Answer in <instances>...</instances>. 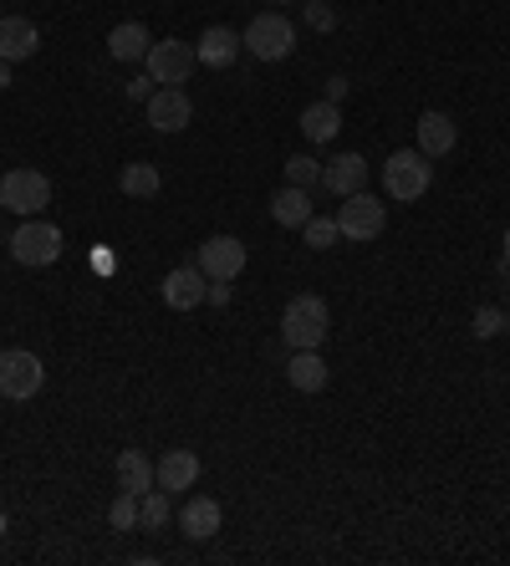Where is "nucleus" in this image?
Segmentation results:
<instances>
[{"label":"nucleus","instance_id":"obj_1","mask_svg":"<svg viewBox=\"0 0 510 566\" xmlns=\"http://www.w3.org/2000/svg\"><path fill=\"white\" fill-rule=\"evenodd\" d=\"M434 185V169L429 158L419 154V148H398V154H388V164H383V195L398 199V205H414V199H424Z\"/></svg>","mask_w":510,"mask_h":566},{"label":"nucleus","instance_id":"obj_29","mask_svg":"<svg viewBox=\"0 0 510 566\" xmlns=\"http://www.w3.org/2000/svg\"><path fill=\"white\" fill-rule=\"evenodd\" d=\"M500 327H506V316H500L496 306H480V312H475V327H470V332H475V337H496Z\"/></svg>","mask_w":510,"mask_h":566},{"label":"nucleus","instance_id":"obj_9","mask_svg":"<svg viewBox=\"0 0 510 566\" xmlns=\"http://www.w3.org/2000/svg\"><path fill=\"white\" fill-rule=\"evenodd\" d=\"M195 265L210 281H236L240 271H246V245H240L236 235H210V240H199Z\"/></svg>","mask_w":510,"mask_h":566},{"label":"nucleus","instance_id":"obj_36","mask_svg":"<svg viewBox=\"0 0 510 566\" xmlns=\"http://www.w3.org/2000/svg\"><path fill=\"white\" fill-rule=\"evenodd\" d=\"M506 327H510V316H506Z\"/></svg>","mask_w":510,"mask_h":566},{"label":"nucleus","instance_id":"obj_24","mask_svg":"<svg viewBox=\"0 0 510 566\" xmlns=\"http://www.w3.org/2000/svg\"><path fill=\"white\" fill-rule=\"evenodd\" d=\"M138 526L144 531H164L169 526V490H144L138 495Z\"/></svg>","mask_w":510,"mask_h":566},{"label":"nucleus","instance_id":"obj_10","mask_svg":"<svg viewBox=\"0 0 510 566\" xmlns=\"http://www.w3.org/2000/svg\"><path fill=\"white\" fill-rule=\"evenodd\" d=\"M205 296H210V276L199 265H179L164 276V306L169 312H195V306H205Z\"/></svg>","mask_w":510,"mask_h":566},{"label":"nucleus","instance_id":"obj_14","mask_svg":"<svg viewBox=\"0 0 510 566\" xmlns=\"http://www.w3.org/2000/svg\"><path fill=\"white\" fill-rule=\"evenodd\" d=\"M455 144H459V123L449 118V113H439V107L419 113V154L424 158H445Z\"/></svg>","mask_w":510,"mask_h":566},{"label":"nucleus","instance_id":"obj_31","mask_svg":"<svg viewBox=\"0 0 510 566\" xmlns=\"http://www.w3.org/2000/svg\"><path fill=\"white\" fill-rule=\"evenodd\" d=\"M205 302H215V306H230V286L225 281H210V296Z\"/></svg>","mask_w":510,"mask_h":566},{"label":"nucleus","instance_id":"obj_21","mask_svg":"<svg viewBox=\"0 0 510 566\" xmlns=\"http://www.w3.org/2000/svg\"><path fill=\"white\" fill-rule=\"evenodd\" d=\"M342 128V103H312V107H301V133L312 138V144H332Z\"/></svg>","mask_w":510,"mask_h":566},{"label":"nucleus","instance_id":"obj_32","mask_svg":"<svg viewBox=\"0 0 510 566\" xmlns=\"http://www.w3.org/2000/svg\"><path fill=\"white\" fill-rule=\"evenodd\" d=\"M342 97H347V82L332 77V82H327V103H342Z\"/></svg>","mask_w":510,"mask_h":566},{"label":"nucleus","instance_id":"obj_25","mask_svg":"<svg viewBox=\"0 0 510 566\" xmlns=\"http://www.w3.org/2000/svg\"><path fill=\"white\" fill-rule=\"evenodd\" d=\"M301 240H306L312 251H332L342 240V230H337V220H327V214H312V220L301 224Z\"/></svg>","mask_w":510,"mask_h":566},{"label":"nucleus","instance_id":"obj_6","mask_svg":"<svg viewBox=\"0 0 510 566\" xmlns=\"http://www.w3.org/2000/svg\"><path fill=\"white\" fill-rule=\"evenodd\" d=\"M0 205L11 214H41L46 205H52V179L41 169H11L6 179H0Z\"/></svg>","mask_w":510,"mask_h":566},{"label":"nucleus","instance_id":"obj_34","mask_svg":"<svg viewBox=\"0 0 510 566\" xmlns=\"http://www.w3.org/2000/svg\"><path fill=\"white\" fill-rule=\"evenodd\" d=\"M11 87V62H0V93Z\"/></svg>","mask_w":510,"mask_h":566},{"label":"nucleus","instance_id":"obj_27","mask_svg":"<svg viewBox=\"0 0 510 566\" xmlns=\"http://www.w3.org/2000/svg\"><path fill=\"white\" fill-rule=\"evenodd\" d=\"M107 521H113V531L138 526V495H133V490H118V501L107 505Z\"/></svg>","mask_w":510,"mask_h":566},{"label":"nucleus","instance_id":"obj_23","mask_svg":"<svg viewBox=\"0 0 510 566\" xmlns=\"http://www.w3.org/2000/svg\"><path fill=\"white\" fill-rule=\"evenodd\" d=\"M118 490H133V495L154 490V464H148L138 449H123L118 454Z\"/></svg>","mask_w":510,"mask_h":566},{"label":"nucleus","instance_id":"obj_17","mask_svg":"<svg viewBox=\"0 0 510 566\" xmlns=\"http://www.w3.org/2000/svg\"><path fill=\"white\" fill-rule=\"evenodd\" d=\"M240 52H246V41H240V31H230V27H210L195 41V56L205 66H230Z\"/></svg>","mask_w":510,"mask_h":566},{"label":"nucleus","instance_id":"obj_26","mask_svg":"<svg viewBox=\"0 0 510 566\" xmlns=\"http://www.w3.org/2000/svg\"><path fill=\"white\" fill-rule=\"evenodd\" d=\"M287 185H296V189H316V185H322V158H306V154L287 158Z\"/></svg>","mask_w":510,"mask_h":566},{"label":"nucleus","instance_id":"obj_4","mask_svg":"<svg viewBox=\"0 0 510 566\" xmlns=\"http://www.w3.org/2000/svg\"><path fill=\"white\" fill-rule=\"evenodd\" d=\"M46 388V368H41V357L27 353V347H6L0 353V398H11V403H27Z\"/></svg>","mask_w":510,"mask_h":566},{"label":"nucleus","instance_id":"obj_15","mask_svg":"<svg viewBox=\"0 0 510 566\" xmlns=\"http://www.w3.org/2000/svg\"><path fill=\"white\" fill-rule=\"evenodd\" d=\"M220 521H225V511H220V501H215V495H189V501H184V511H179V531L189 541H210L215 531H220Z\"/></svg>","mask_w":510,"mask_h":566},{"label":"nucleus","instance_id":"obj_33","mask_svg":"<svg viewBox=\"0 0 510 566\" xmlns=\"http://www.w3.org/2000/svg\"><path fill=\"white\" fill-rule=\"evenodd\" d=\"M500 265H510V230L500 235Z\"/></svg>","mask_w":510,"mask_h":566},{"label":"nucleus","instance_id":"obj_22","mask_svg":"<svg viewBox=\"0 0 510 566\" xmlns=\"http://www.w3.org/2000/svg\"><path fill=\"white\" fill-rule=\"evenodd\" d=\"M118 189H123L128 199H154L158 189H164V174H158L154 164H123Z\"/></svg>","mask_w":510,"mask_h":566},{"label":"nucleus","instance_id":"obj_7","mask_svg":"<svg viewBox=\"0 0 510 566\" xmlns=\"http://www.w3.org/2000/svg\"><path fill=\"white\" fill-rule=\"evenodd\" d=\"M383 224H388V210L378 205V195H367V189H357V195L342 199L337 210V230L342 240H353V245H363V240H378Z\"/></svg>","mask_w":510,"mask_h":566},{"label":"nucleus","instance_id":"obj_13","mask_svg":"<svg viewBox=\"0 0 510 566\" xmlns=\"http://www.w3.org/2000/svg\"><path fill=\"white\" fill-rule=\"evenodd\" d=\"M322 185H327L332 195H342V199L357 195V189H367V158L353 154V148L337 154L332 164H322Z\"/></svg>","mask_w":510,"mask_h":566},{"label":"nucleus","instance_id":"obj_20","mask_svg":"<svg viewBox=\"0 0 510 566\" xmlns=\"http://www.w3.org/2000/svg\"><path fill=\"white\" fill-rule=\"evenodd\" d=\"M287 378H291V388H296V394H322V388H327V363H322V353H316V347L291 353Z\"/></svg>","mask_w":510,"mask_h":566},{"label":"nucleus","instance_id":"obj_3","mask_svg":"<svg viewBox=\"0 0 510 566\" xmlns=\"http://www.w3.org/2000/svg\"><path fill=\"white\" fill-rule=\"evenodd\" d=\"M240 41H246V52L256 56V62H287V56L296 52V27H291L281 11H266L240 31Z\"/></svg>","mask_w":510,"mask_h":566},{"label":"nucleus","instance_id":"obj_19","mask_svg":"<svg viewBox=\"0 0 510 566\" xmlns=\"http://www.w3.org/2000/svg\"><path fill=\"white\" fill-rule=\"evenodd\" d=\"M312 189H296V185H287V189H275L271 195V220L275 224H287V230H301V224L312 220Z\"/></svg>","mask_w":510,"mask_h":566},{"label":"nucleus","instance_id":"obj_28","mask_svg":"<svg viewBox=\"0 0 510 566\" xmlns=\"http://www.w3.org/2000/svg\"><path fill=\"white\" fill-rule=\"evenodd\" d=\"M306 27H312V31H332V27H337V11H332L327 0H306Z\"/></svg>","mask_w":510,"mask_h":566},{"label":"nucleus","instance_id":"obj_16","mask_svg":"<svg viewBox=\"0 0 510 566\" xmlns=\"http://www.w3.org/2000/svg\"><path fill=\"white\" fill-rule=\"evenodd\" d=\"M199 480V454L195 449H169V454H164V460L154 464V485L158 490H189Z\"/></svg>","mask_w":510,"mask_h":566},{"label":"nucleus","instance_id":"obj_35","mask_svg":"<svg viewBox=\"0 0 510 566\" xmlns=\"http://www.w3.org/2000/svg\"><path fill=\"white\" fill-rule=\"evenodd\" d=\"M0 536H6V511H0Z\"/></svg>","mask_w":510,"mask_h":566},{"label":"nucleus","instance_id":"obj_30","mask_svg":"<svg viewBox=\"0 0 510 566\" xmlns=\"http://www.w3.org/2000/svg\"><path fill=\"white\" fill-rule=\"evenodd\" d=\"M154 93H158L154 77H133V82H128V97H138V103H148Z\"/></svg>","mask_w":510,"mask_h":566},{"label":"nucleus","instance_id":"obj_11","mask_svg":"<svg viewBox=\"0 0 510 566\" xmlns=\"http://www.w3.org/2000/svg\"><path fill=\"white\" fill-rule=\"evenodd\" d=\"M189 118H195V103H189L184 87H158V93L148 97V123H154L158 133H184Z\"/></svg>","mask_w":510,"mask_h":566},{"label":"nucleus","instance_id":"obj_5","mask_svg":"<svg viewBox=\"0 0 510 566\" xmlns=\"http://www.w3.org/2000/svg\"><path fill=\"white\" fill-rule=\"evenodd\" d=\"M11 261L15 265H31V271L56 265V261H62V230H56L52 220H37V214H31V220L11 235Z\"/></svg>","mask_w":510,"mask_h":566},{"label":"nucleus","instance_id":"obj_8","mask_svg":"<svg viewBox=\"0 0 510 566\" xmlns=\"http://www.w3.org/2000/svg\"><path fill=\"white\" fill-rule=\"evenodd\" d=\"M144 66H148V77H154L158 87H179V82H189V72L199 66V56H195L189 41H154L148 56H144Z\"/></svg>","mask_w":510,"mask_h":566},{"label":"nucleus","instance_id":"obj_18","mask_svg":"<svg viewBox=\"0 0 510 566\" xmlns=\"http://www.w3.org/2000/svg\"><path fill=\"white\" fill-rule=\"evenodd\" d=\"M148 46H154V36H148L144 21H123V27L107 31V56L113 62H144Z\"/></svg>","mask_w":510,"mask_h":566},{"label":"nucleus","instance_id":"obj_12","mask_svg":"<svg viewBox=\"0 0 510 566\" xmlns=\"http://www.w3.org/2000/svg\"><path fill=\"white\" fill-rule=\"evenodd\" d=\"M41 46V31L37 21H27V15H0V62H27V56H37Z\"/></svg>","mask_w":510,"mask_h":566},{"label":"nucleus","instance_id":"obj_2","mask_svg":"<svg viewBox=\"0 0 510 566\" xmlns=\"http://www.w3.org/2000/svg\"><path fill=\"white\" fill-rule=\"evenodd\" d=\"M327 302L322 296H296V302L281 312V337H287L291 353H306V347H322L327 343Z\"/></svg>","mask_w":510,"mask_h":566}]
</instances>
